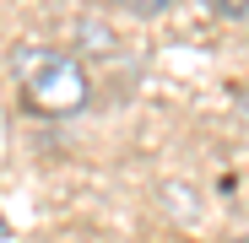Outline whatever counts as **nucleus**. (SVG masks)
I'll return each instance as SVG.
<instances>
[{"label":"nucleus","mask_w":249,"mask_h":243,"mask_svg":"<svg viewBox=\"0 0 249 243\" xmlns=\"http://www.w3.org/2000/svg\"><path fill=\"white\" fill-rule=\"evenodd\" d=\"M11 76H17V92H22L27 113L65 119V113H81V108L92 103L87 60H76V54H65V49L17 44V49H11Z\"/></svg>","instance_id":"nucleus-1"},{"label":"nucleus","mask_w":249,"mask_h":243,"mask_svg":"<svg viewBox=\"0 0 249 243\" xmlns=\"http://www.w3.org/2000/svg\"><path fill=\"white\" fill-rule=\"evenodd\" d=\"M124 11H136V16H157V11H168L174 0H119Z\"/></svg>","instance_id":"nucleus-2"},{"label":"nucleus","mask_w":249,"mask_h":243,"mask_svg":"<svg viewBox=\"0 0 249 243\" xmlns=\"http://www.w3.org/2000/svg\"><path fill=\"white\" fill-rule=\"evenodd\" d=\"M212 6H217L222 16H233V22H244V16H249V0H212Z\"/></svg>","instance_id":"nucleus-3"},{"label":"nucleus","mask_w":249,"mask_h":243,"mask_svg":"<svg viewBox=\"0 0 249 243\" xmlns=\"http://www.w3.org/2000/svg\"><path fill=\"white\" fill-rule=\"evenodd\" d=\"M233 243H249V232H244V238H233Z\"/></svg>","instance_id":"nucleus-4"},{"label":"nucleus","mask_w":249,"mask_h":243,"mask_svg":"<svg viewBox=\"0 0 249 243\" xmlns=\"http://www.w3.org/2000/svg\"><path fill=\"white\" fill-rule=\"evenodd\" d=\"M168 243H184V238H168Z\"/></svg>","instance_id":"nucleus-5"}]
</instances>
